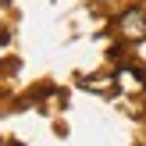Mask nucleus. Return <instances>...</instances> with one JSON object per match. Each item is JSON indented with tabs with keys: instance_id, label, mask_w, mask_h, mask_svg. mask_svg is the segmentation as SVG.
I'll return each mask as SVG.
<instances>
[{
	"instance_id": "1",
	"label": "nucleus",
	"mask_w": 146,
	"mask_h": 146,
	"mask_svg": "<svg viewBox=\"0 0 146 146\" xmlns=\"http://www.w3.org/2000/svg\"><path fill=\"white\" fill-rule=\"evenodd\" d=\"M125 32H132V36H146V21H143V14L139 11H132V14H125Z\"/></svg>"
}]
</instances>
